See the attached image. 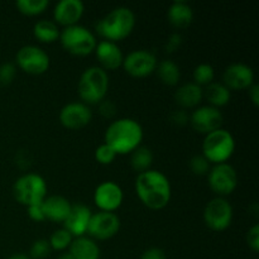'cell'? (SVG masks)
Returning a JSON list of instances; mask_svg holds the SVG:
<instances>
[{"instance_id":"ac0fdd59","label":"cell","mask_w":259,"mask_h":259,"mask_svg":"<svg viewBox=\"0 0 259 259\" xmlns=\"http://www.w3.org/2000/svg\"><path fill=\"white\" fill-rule=\"evenodd\" d=\"M95 55L100 66L104 71H115L123 66L124 56L121 50L116 43L109 40H101L96 45Z\"/></svg>"},{"instance_id":"f1b7e54d","label":"cell","mask_w":259,"mask_h":259,"mask_svg":"<svg viewBox=\"0 0 259 259\" xmlns=\"http://www.w3.org/2000/svg\"><path fill=\"white\" fill-rule=\"evenodd\" d=\"M73 237L66 229H58L52 233V235L48 239V243L51 245V249L57 250V252H63L68 249L72 243Z\"/></svg>"},{"instance_id":"2e32d148","label":"cell","mask_w":259,"mask_h":259,"mask_svg":"<svg viewBox=\"0 0 259 259\" xmlns=\"http://www.w3.org/2000/svg\"><path fill=\"white\" fill-rule=\"evenodd\" d=\"M223 83L230 91L248 90L254 83V72L245 63H233L223 73Z\"/></svg>"},{"instance_id":"cb8c5ba5","label":"cell","mask_w":259,"mask_h":259,"mask_svg":"<svg viewBox=\"0 0 259 259\" xmlns=\"http://www.w3.org/2000/svg\"><path fill=\"white\" fill-rule=\"evenodd\" d=\"M230 90L220 82H211L204 90V98L209 101V105L212 108H222L230 101Z\"/></svg>"},{"instance_id":"b9f144b4","label":"cell","mask_w":259,"mask_h":259,"mask_svg":"<svg viewBox=\"0 0 259 259\" xmlns=\"http://www.w3.org/2000/svg\"><path fill=\"white\" fill-rule=\"evenodd\" d=\"M8 259H30V258H29V255L23 254V253H15V254L10 255Z\"/></svg>"},{"instance_id":"52a82bcc","label":"cell","mask_w":259,"mask_h":259,"mask_svg":"<svg viewBox=\"0 0 259 259\" xmlns=\"http://www.w3.org/2000/svg\"><path fill=\"white\" fill-rule=\"evenodd\" d=\"M15 200L24 206L40 204L47 197V184L37 174H25L15 181L13 186Z\"/></svg>"},{"instance_id":"603a6c76","label":"cell","mask_w":259,"mask_h":259,"mask_svg":"<svg viewBox=\"0 0 259 259\" xmlns=\"http://www.w3.org/2000/svg\"><path fill=\"white\" fill-rule=\"evenodd\" d=\"M169 24L176 29H186L194 20V10L186 2H175L167 13Z\"/></svg>"},{"instance_id":"484cf974","label":"cell","mask_w":259,"mask_h":259,"mask_svg":"<svg viewBox=\"0 0 259 259\" xmlns=\"http://www.w3.org/2000/svg\"><path fill=\"white\" fill-rule=\"evenodd\" d=\"M156 72L162 83L167 86H176L181 78V71L177 63L171 60H163L157 65Z\"/></svg>"},{"instance_id":"d6a6232c","label":"cell","mask_w":259,"mask_h":259,"mask_svg":"<svg viewBox=\"0 0 259 259\" xmlns=\"http://www.w3.org/2000/svg\"><path fill=\"white\" fill-rule=\"evenodd\" d=\"M190 169L196 176H205L210 171V163L202 154L194 156L190 161Z\"/></svg>"},{"instance_id":"9a60e30c","label":"cell","mask_w":259,"mask_h":259,"mask_svg":"<svg viewBox=\"0 0 259 259\" xmlns=\"http://www.w3.org/2000/svg\"><path fill=\"white\" fill-rule=\"evenodd\" d=\"M60 123L62 126L70 131H78L89 125L93 119V111L90 106L83 103H70L66 104L60 111Z\"/></svg>"},{"instance_id":"e0dca14e","label":"cell","mask_w":259,"mask_h":259,"mask_svg":"<svg viewBox=\"0 0 259 259\" xmlns=\"http://www.w3.org/2000/svg\"><path fill=\"white\" fill-rule=\"evenodd\" d=\"M85 12V5L81 0H61L53 10V19L56 24L65 28L77 25Z\"/></svg>"},{"instance_id":"ab89813d","label":"cell","mask_w":259,"mask_h":259,"mask_svg":"<svg viewBox=\"0 0 259 259\" xmlns=\"http://www.w3.org/2000/svg\"><path fill=\"white\" fill-rule=\"evenodd\" d=\"M141 259H167L166 253L161 248H149L144 250Z\"/></svg>"},{"instance_id":"d590c367","label":"cell","mask_w":259,"mask_h":259,"mask_svg":"<svg viewBox=\"0 0 259 259\" xmlns=\"http://www.w3.org/2000/svg\"><path fill=\"white\" fill-rule=\"evenodd\" d=\"M169 120H171L172 124L177 126H185L187 123H190V115L187 114L186 110L184 109H177V110H174L169 115Z\"/></svg>"},{"instance_id":"7402d4cb","label":"cell","mask_w":259,"mask_h":259,"mask_svg":"<svg viewBox=\"0 0 259 259\" xmlns=\"http://www.w3.org/2000/svg\"><path fill=\"white\" fill-rule=\"evenodd\" d=\"M68 253L73 259H100V248L98 243L86 235L73 238Z\"/></svg>"},{"instance_id":"8d00e7d4","label":"cell","mask_w":259,"mask_h":259,"mask_svg":"<svg viewBox=\"0 0 259 259\" xmlns=\"http://www.w3.org/2000/svg\"><path fill=\"white\" fill-rule=\"evenodd\" d=\"M247 243L254 253L259 252V225L254 224L247 234Z\"/></svg>"},{"instance_id":"d4e9b609","label":"cell","mask_w":259,"mask_h":259,"mask_svg":"<svg viewBox=\"0 0 259 259\" xmlns=\"http://www.w3.org/2000/svg\"><path fill=\"white\" fill-rule=\"evenodd\" d=\"M60 28L53 20H39L33 27V35L35 39L47 45L56 42L60 38Z\"/></svg>"},{"instance_id":"8992f818","label":"cell","mask_w":259,"mask_h":259,"mask_svg":"<svg viewBox=\"0 0 259 259\" xmlns=\"http://www.w3.org/2000/svg\"><path fill=\"white\" fill-rule=\"evenodd\" d=\"M58 39L66 52L72 56H77V57L91 55L98 45L95 34L80 24L65 28L60 33Z\"/></svg>"},{"instance_id":"4dcf8cb0","label":"cell","mask_w":259,"mask_h":259,"mask_svg":"<svg viewBox=\"0 0 259 259\" xmlns=\"http://www.w3.org/2000/svg\"><path fill=\"white\" fill-rule=\"evenodd\" d=\"M116 158V153L110 146H108L106 143H103L101 146H99L95 151V159L98 161V163L104 164H111Z\"/></svg>"},{"instance_id":"7a4b0ae2","label":"cell","mask_w":259,"mask_h":259,"mask_svg":"<svg viewBox=\"0 0 259 259\" xmlns=\"http://www.w3.org/2000/svg\"><path fill=\"white\" fill-rule=\"evenodd\" d=\"M143 128L132 118L114 120L105 132V142L115 151L116 156H125L141 147L143 141Z\"/></svg>"},{"instance_id":"8fae6325","label":"cell","mask_w":259,"mask_h":259,"mask_svg":"<svg viewBox=\"0 0 259 259\" xmlns=\"http://www.w3.org/2000/svg\"><path fill=\"white\" fill-rule=\"evenodd\" d=\"M157 65L158 61L154 53L147 50H137L124 57L121 67L132 77L143 78L156 72Z\"/></svg>"},{"instance_id":"e575fe53","label":"cell","mask_w":259,"mask_h":259,"mask_svg":"<svg viewBox=\"0 0 259 259\" xmlns=\"http://www.w3.org/2000/svg\"><path fill=\"white\" fill-rule=\"evenodd\" d=\"M116 105L111 100H103L99 104V113L106 119H111L116 115Z\"/></svg>"},{"instance_id":"5bb4252c","label":"cell","mask_w":259,"mask_h":259,"mask_svg":"<svg viewBox=\"0 0 259 259\" xmlns=\"http://www.w3.org/2000/svg\"><path fill=\"white\" fill-rule=\"evenodd\" d=\"M224 116L222 111L210 105L196 108L190 115V124L192 128L201 134H209L222 128Z\"/></svg>"},{"instance_id":"7c38bea8","label":"cell","mask_w":259,"mask_h":259,"mask_svg":"<svg viewBox=\"0 0 259 259\" xmlns=\"http://www.w3.org/2000/svg\"><path fill=\"white\" fill-rule=\"evenodd\" d=\"M120 229V219L115 212L98 211L91 215L88 233L94 240H108L115 237Z\"/></svg>"},{"instance_id":"f546056e","label":"cell","mask_w":259,"mask_h":259,"mask_svg":"<svg viewBox=\"0 0 259 259\" xmlns=\"http://www.w3.org/2000/svg\"><path fill=\"white\" fill-rule=\"evenodd\" d=\"M215 78V71L214 67L209 63H200L199 66H196L194 70V83L199 85L200 88L207 85H210L211 82H214Z\"/></svg>"},{"instance_id":"277c9868","label":"cell","mask_w":259,"mask_h":259,"mask_svg":"<svg viewBox=\"0 0 259 259\" xmlns=\"http://www.w3.org/2000/svg\"><path fill=\"white\" fill-rule=\"evenodd\" d=\"M109 90V76L99 66L86 68L77 83L78 96L86 105H99L106 99Z\"/></svg>"},{"instance_id":"30bf717a","label":"cell","mask_w":259,"mask_h":259,"mask_svg":"<svg viewBox=\"0 0 259 259\" xmlns=\"http://www.w3.org/2000/svg\"><path fill=\"white\" fill-rule=\"evenodd\" d=\"M204 222L214 232H224L233 222V206L225 197L210 200L204 209Z\"/></svg>"},{"instance_id":"836d02e7","label":"cell","mask_w":259,"mask_h":259,"mask_svg":"<svg viewBox=\"0 0 259 259\" xmlns=\"http://www.w3.org/2000/svg\"><path fill=\"white\" fill-rule=\"evenodd\" d=\"M17 75V67L13 63H4L0 66V85H10Z\"/></svg>"},{"instance_id":"74e56055","label":"cell","mask_w":259,"mask_h":259,"mask_svg":"<svg viewBox=\"0 0 259 259\" xmlns=\"http://www.w3.org/2000/svg\"><path fill=\"white\" fill-rule=\"evenodd\" d=\"M27 209H28V217H29L33 222L40 223V222H45L46 220L42 202H40V204L30 205V206H28Z\"/></svg>"},{"instance_id":"83f0119b","label":"cell","mask_w":259,"mask_h":259,"mask_svg":"<svg viewBox=\"0 0 259 259\" xmlns=\"http://www.w3.org/2000/svg\"><path fill=\"white\" fill-rule=\"evenodd\" d=\"M50 3L48 0H18L15 3V7L22 13L23 15L27 17H35L46 12Z\"/></svg>"},{"instance_id":"6da1fadb","label":"cell","mask_w":259,"mask_h":259,"mask_svg":"<svg viewBox=\"0 0 259 259\" xmlns=\"http://www.w3.org/2000/svg\"><path fill=\"white\" fill-rule=\"evenodd\" d=\"M136 194L146 207L151 210H162L171 201V182L162 172L148 169L137 176Z\"/></svg>"},{"instance_id":"f35d334b","label":"cell","mask_w":259,"mask_h":259,"mask_svg":"<svg viewBox=\"0 0 259 259\" xmlns=\"http://www.w3.org/2000/svg\"><path fill=\"white\" fill-rule=\"evenodd\" d=\"M181 45H182L181 34H179V33H174V34L169 35V38L167 39L166 51L169 53L176 52V51L181 47Z\"/></svg>"},{"instance_id":"4fadbf2b","label":"cell","mask_w":259,"mask_h":259,"mask_svg":"<svg viewBox=\"0 0 259 259\" xmlns=\"http://www.w3.org/2000/svg\"><path fill=\"white\" fill-rule=\"evenodd\" d=\"M123 201V190L114 181L101 182L94 192V202L99 207V211L115 212Z\"/></svg>"},{"instance_id":"5b68a950","label":"cell","mask_w":259,"mask_h":259,"mask_svg":"<svg viewBox=\"0 0 259 259\" xmlns=\"http://www.w3.org/2000/svg\"><path fill=\"white\" fill-rule=\"evenodd\" d=\"M235 151V139L227 129L206 134L202 142V156L212 164L227 163Z\"/></svg>"},{"instance_id":"44dd1931","label":"cell","mask_w":259,"mask_h":259,"mask_svg":"<svg viewBox=\"0 0 259 259\" xmlns=\"http://www.w3.org/2000/svg\"><path fill=\"white\" fill-rule=\"evenodd\" d=\"M204 99V89L194 82L184 83L175 93V101L181 109L197 108Z\"/></svg>"},{"instance_id":"ba28073f","label":"cell","mask_w":259,"mask_h":259,"mask_svg":"<svg viewBox=\"0 0 259 259\" xmlns=\"http://www.w3.org/2000/svg\"><path fill=\"white\" fill-rule=\"evenodd\" d=\"M209 187L218 197H225L233 194L239 184L238 174L229 163L214 164L207 174Z\"/></svg>"},{"instance_id":"1f68e13d","label":"cell","mask_w":259,"mask_h":259,"mask_svg":"<svg viewBox=\"0 0 259 259\" xmlns=\"http://www.w3.org/2000/svg\"><path fill=\"white\" fill-rule=\"evenodd\" d=\"M51 245L47 239H38L30 247V259H45L51 254Z\"/></svg>"},{"instance_id":"3957f363","label":"cell","mask_w":259,"mask_h":259,"mask_svg":"<svg viewBox=\"0 0 259 259\" xmlns=\"http://www.w3.org/2000/svg\"><path fill=\"white\" fill-rule=\"evenodd\" d=\"M136 27V15L126 7H118L101 18L96 24V33L109 42H120L125 39Z\"/></svg>"},{"instance_id":"ffe728a7","label":"cell","mask_w":259,"mask_h":259,"mask_svg":"<svg viewBox=\"0 0 259 259\" xmlns=\"http://www.w3.org/2000/svg\"><path fill=\"white\" fill-rule=\"evenodd\" d=\"M42 206L46 220L63 224V222L67 219L68 214H70L72 205L66 197L60 196V195H52L43 200Z\"/></svg>"},{"instance_id":"4316f807","label":"cell","mask_w":259,"mask_h":259,"mask_svg":"<svg viewBox=\"0 0 259 259\" xmlns=\"http://www.w3.org/2000/svg\"><path fill=\"white\" fill-rule=\"evenodd\" d=\"M152 163H153V153L147 147H138L136 151L132 152L131 164L134 171L139 174L148 171L151 169Z\"/></svg>"},{"instance_id":"60d3db41","label":"cell","mask_w":259,"mask_h":259,"mask_svg":"<svg viewBox=\"0 0 259 259\" xmlns=\"http://www.w3.org/2000/svg\"><path fill=\"white\" fill-rule=\"evenodd\" d=\"M248 94H249V99L252 101L253 105L257 108L259 106V86L257 83H253L249 89H248Z\"/></svg>"},{"instance_id":"d6986e66","label":"cell","mask_w":259,"mask_h":259,"mask_svg":"<svg viewBox=\"0 0 259 259\" xmlns=\"http://www.w3.org/2000/svg\"><path fill=\"white\" fill-rule=\"evenodd\" d=\"M91 210L83 204L72 205L67 219L63 222V229L67 230L73 238L83 237L88 233L89 223L91 219Z\"/></svg>"},{"instance_id":"9c48e42d","label":"cell","mask_w":259,"mask_h":259,"mask_svg":"<svg viewBox=\"0 0 259 259\" xmlns=\"http://www.w3.org/2000/svg\"><path fill=\"white\" fill-rule=\"evenodd\" d=\"M18 67L29 75H43L48 71L51 65L50 56L37 46L28 45L20 48L15 56Z\"/></svg>"}]
</instances>
